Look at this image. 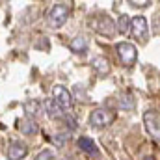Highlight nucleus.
I'll use <instances>...</instances> for the list:
<instances>
[{
  "label": "nucleus",
  "instance_id": "obj_7",
  "mask_svg": "<svg viewBox=\"0 0 160 160\" xmlns=\"http://www.w3.org/2000/svg\"><path fill=\"white\" fill-rule=\"evenodd\" d=\"M52 99L58 102V106L65 112V110H71V106H73V97H71V93H69V89L65 88V86H60V84H56L54 88H52Z\"/></svg>",
  "mask_w": 160,
  "mask_h": 160
},
{
  "label": "nucleus",
  "instance_id": "obj_2",
  "mask_svg": "<svg viewBox=\"0 0 160 160\" xmlns=\"http://www.w3.org/2000/svg\"><path fill=\"white\" fill-rule=\"evenodd\" d=\"M69 13H71L69 6H65V4H54L48 9V13H47V24L50 28L58 30V28H62L69 21Z\"/></svg>",
  "mask_w": 160,
  "mask_h": 160
},
{
  "label": "nucleus",
  "instance_id": "obj_19",
  "mask_svg": "<svg viewBox=\"0 0 160 160\" xmlns=\"http://www.w3.org/2000/svg\"><path fill=\"white\" fill-rule=\"evenodd\" d=\"M65 123L69 125V128H77V127H78V125H77V121L73 119V118H69V116L65 118Z\"/></svg>",
  "mask_w": 160,
  "mask_h": 160
},
{
  "label": "nucleus",
  "instance_id": "obj_5",
  "mask_svg": "<svg viewBox=\"0 0 160 160\" xmlns=\"http://www.w3.org/2000/svg\"><path fill=\"white\" fill-rule=\"evenodd\" d=\"M130 34H132V38L138 43H142V45L147 43V39H149V24H147L145 17L138 15V17L132 19V22H130Z\"/></svg>",
  "mask_w": 160,
  "mask_h": 160
},
{
  "label": "nucleus",
  "instance_id": "obj_15",
  "mask_svg": "<svg viewBox=\"0 0 160 160\" xmlns=\"http://www.w3.org/2000/svg\"><path fill=\"white\" fill-rule=\"evenodd\" d=\"M130 22H132V19L128 17V15H119V19L116 21V30L119 32L121 36H125V34H128L130 32Z\"/></svg>",
  "mask_w": 160,
  "mask_h": 160
},
{
  "label": "nucleus",
  "instance_id": "obj_8",
  "mask_svg": "<svg viewBox=\"0 0 160 160\" xmlns=\"http://www.w3.org/2000/svg\"><path fill=\"white\" fill-rule=\"evenodd\" d=\"M28 155V147L21 142H11L8 147V158L9 160H21Z\"/></svg>",
  "mask_w": 160,
  "mask_h": 160
},
{
  "label": "nucleus",
  "instance_id": "obj_18",
  "mask_svg": "<svg viewBox=\"0 0 160 160\" xmlns=\"http://www.w3.org/2000/svg\"><path fill=\"white\" fill-rule=\"evenodd\" d=\"M45 158H48V160H52V158H56V155L50 151V149H43L39 155H36V160H45Z\"/></svg>",
  "mask_w": 160,
  "mask_h": 160
},
{
  "label": "nucleus",
  "instance_id": "obj_9",
  "mask_svg": "<svg viewBox=\"0 0 160 160\" xmlns=\"http://www.w3.org/2000/svg\"><path fill=\"white\" fill-rule=\"evenodd\" d=\"M77 145H78L80 151L88 153L89 157H99V147L95 145V142H93L91 138H88V136H80L78 140H77Z\"/></svg>",
  "mask_w": 160,
  "mask_h": 160
},
{
  "label": "nucleus",
  "instance_id": "obj_13",
  "mask_svg": "<svg viewBox=\"0 0 160 160\" xmlns=\"http://www.w3.org/2000/svg\"><path fill=\"white\" fill-rule=\"evenodd\" d=\"M69 48L75 52V54H86V50H88V41L84 36H77V38H73V39L69 41Z\"/></svg>",
  "mask_w": 160,
  "mask_h": 160
},
{
  "label": "nucleus",
  "instance_id": "obj_4",
  "mask_svg": "<svg viewBox=\"0 0 160 160\" xmlns=\"http://www.w3.org/2000/svg\"><path fill=\"white\" fill-rule=\"evenodd\" d=\"M116 121V112L110 108H95L89 116V125L95 128H104Z\"/></svg>",
  "mask_w": 160,
  "mask_h": 160
},
{
  "label": "nucleus",
  "instance_id": "obj_11",
  "mask_svg": "<svg viewBox=\"0 0 160 160\" xmlns=\"http://www.w3.org/2000/svg\"><path fill=\"white\" fill-rule=\"evenodd\" d=\"M91 65H93V69H95L101 77H106V75L110 73V62H108L106 58H102V56L93 58V60H91Z\"/></svg>",
  "mask_w": 160,
  "mask_h": 160
},
{
  "label": "nucleus",
  "instance_id": "obj_12",
  "mask_svg": "<svg viewBox=\"0 0 160 160\" xmlns=\"http://www.w3.org/2000/svg\"><path fill=\"white\" fill-rule=\"evenodd\" d=\"M43 110L47 112V116L48 118H52V119H56V118H60L62 116V108L58 106V102L54 101V99H47V101H43Z\"/></svg>",
  "mask_w": 160,
  "mask_h": 160
},
{
  "label": "nucleus",
  "instance_id": "obj_6",
  "mask_svg": "<svg viewBox=\"0 0 160 160\" xmlns=\"http://www.w3.org/2000/svg\"><path fill=\"white\" fill-rule=\"evenodd\" d=\"M143 125H145L147 134L160 143V114L158 112H153V110L145 112L143 114Z\"/></svg>",
  "mask_w": 160,
  "mask_h": 160
},
{
  "label": "nucleus",
  "instance_id": "obj_1",
  "mask_svg": "<svg viewBox=\"0 0 160 160\" xmlns=\"http://www.w3.org/2000/svg\"><path fill=\"white\" fill-rule=\"evenodd\" d=\"M89 28L93 30V32H97L99 36H102V38H108V39H112L114 38V34L118 32L116 30V21H112V17L108 15V13H102V11H99V13H93L91 17H89Z\"/></svg>",
  "mask_w": 160,
  "mask_h": 160
},
{
  "label": "nucleus",
  "instance_id": "obj_16",
  "mask_svg": "<svg viewBox=\"0 0 160 160\" xmlns=\"http://www.w3.org/2000/svg\"><path fill=\"white\" fill-rule=\"evenodd\" d=\"M69 138H71V132H63V134H62V132H58V134L54 136V143L62 147V145H65V143H67V140H69Z\"/></svg>",
  "mask_w": 160,
  "mask_h": 160
},
{
  "label": "nucleus",
  "instance_id": "obj_3",
  "mask_svg": "<svg viewBox=\"0 0 160 160\" xmlns=\"http://www.w3.org/2000/svg\"><path fill=\"white\" fill-rule=\"evenodd\" d=\"M116 52H118L119 62L125 67H132V65L136 63V60H138V50H136V47H134L132 43H128V41L118 43V45H116Z\"/></svg>",
  "mask_w": 160,
  "mask_h": 160
},
{
  "label": "nucleus",
  "instance_id": "obj_17",
  "mask_svg": "<svg viewBox=\"0 0 160 160\" xmlns=\"http://www.w3.org/2000/svg\"><path fill=\"white\" fill-rule=\"evenodd\" d=\"M151 2H153V0H128V4H130L132 8H140V9L149 8V6H151Z\"/></svg>",
  "mask_w": 160,
  "mask_h": 160
},
{
  "label": "nucleus",
  "instance_id": "obj_14",
  "mask_svg": "<svg viewBox=\"0 0 160 160\" xmlns=\"http://www.w3.org/2000/svg\"><path fill=\"white\" fill-rule=\"evenodd\" d=\"M41 110H43V102L39 101H28V102H24V114H26V118H38L41 114Z\"/></svg>",
  "mask_w": 160,
  "mask_h": 160
},
{
  "label": "nucleus",
  "instance_id": "obj_10",
  "mask_svg": "<svg viewBox=\"0 0 160 160\" xmlns=\"http://www.w3.org/2000/svg\"><path fill=\"white\" fill-rule=\"evenodd\" d=\"M17 125H19V130H21L24 136H34V134H38V132H39V125L36 123V119H34V118L21 119Z\"/></svg>",
  "mask_w": 160,
  "mask_h": 160
}]
</instances>
